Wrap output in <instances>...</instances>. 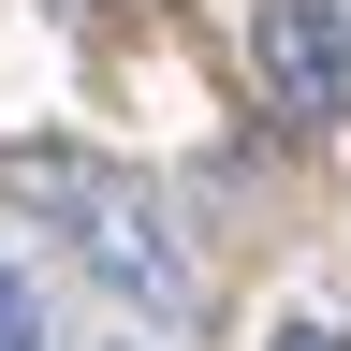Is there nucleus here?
Returning a JSON list of instances; mask_svg holds the SVG:
<instances>
[{"label": "nucleus", "mask_w": 351, "mask_h": 351, "mask_svg": "<svg viewBox=\"0 0 351 351\" xmlns=\"http://www.w3.org/2000/svg\"><path fill=\"white\" fill-rule=\"evenodd\" d=\"M249 59H263V88H278V117H293V132H322V117L351 103V59H337L322 0H263V15H249Z\"/></svg>", "instance_id": "nucleus-2"}, {"label": "nucleus", "mask_w": 351, "mask_h": 351, "mask_svg": "<svg viewBox=\"0 0 351 351\" xmlns=\"http://www.w3.org/2000/svg\"><path fill=\"white\" fill-rule=\"evenodd\" d=\"M278 351H351V337L337 322H278Z\"/></svg>", "instance_id": "nucleus-4"}, {"label": "nucleus", "mask_w": 351, "mask_h": 351, "mask_svg": "<svg viewBox=\"0 0 351 351\" xmlns=\"http://www.w3.org/2000/svg\"><path fill=\"white\" fill-rule=\"evenodd\" d=\"M322 29H337V59H351V0H322Z\"/></svg>", "instance_id": "nucleus-5"}, {"label": "nucleus", "mask_w": 351, "mask_h": 351, "mask_svg": "<svg viewBox=\"0 0 351 351\" xmlns=\"http://www.w3.org/2000/svg\"><path fill=\"white\" fill-rule=\"evenodd\" d=\"M0 351H44V307H29V278L0 263Z\"/></svg>", "instance_id": "nucleus-3"}, {"label": "nucleus", "mask_w": 351, "mask_h": 351, "mask_svg": "<svg viewBox=\"0 0 351 351\" xmlns=\"http://www.w3.org/2000/svg\"><path fill=\"white\" fill-rule=\"evenodd\" d=\"M29 205H59L73 219V249H88V278H103L117 307H147V322H191L205 307V278H191V249H176V219L132 191V176H103V161H73V147H15L0 161Z\"/></svg>", "instance_id": "nucleus-1"}]
</instances>
